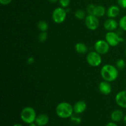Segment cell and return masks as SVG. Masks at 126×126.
<instances>
[{
  "mask_svg": "<svg viewBox=\"0 0 126 126\" xmlns=\"http://www.w3.org/2000/svg\"><path fill=\"white\" fill-rule=\"evenodd\" d=\"M38 126V125H37L36 123H31V124H29V126Z\"/></svg>",
  "mask_w": 126,
  "mask_h": 126,
  "instance_id": "cell-30",
  "label": "cell"
},
{
  "mask_svg": "<svg viewBox=\"0 0 126 126\" xmlns=\"http://www.w3.org/2000/svg\"><path fill=\"white\" fill-rule=\"evenodd\" d=\"M126 65V62L124 59H119L116 63V66L118 70H123L125 68Z\"/></svg>",
  "mask_w": 126,
  "mask_h": 126,
  "instance_id": "cell-21",
  "label": "cell"
},
{
  "mask_svg": "<svg viewBox=\"0 0 126 126\" xmlns=\"http://www.w3.org/2000/svg\"><path fill=\"white\" fill-rule=\"evenodd\" d=\"M106 12H107V10L105 9V7L101 5H98V6H95L92 15L97 17H102L105 16Z\"/></svg>",
  "mask_w": 126,
  "mask_h": 126,
  "instance_id": "cell-16",
  "label": "cell"
},
{
  "mask_svg": "<svg viewBox=\"0 0 126 126\" xmlns=\"http://www.w3.org/2000/svg\"><path fill=\"white\" fill-rule=\"evenodd\" d=\"M87 108V104L83 100H79L75 103L73 106L74 113L76 114H79L84 113Z\"/></svg>",
  "mask_w": 126,
  "mask_h": 126,
  "instance_id": "cell-12",
  "label": "cell"
},
{
  "mask_svg": "<svg viewBox=\"0 0 126 126\" xmlns=\"http://www.w3.org/2000/svg\"><path fill=\"white\" fill-rule=\"evenodd\" d=\"M86 60L89 65L97 67L102 63V59L101 55L96 51H91L88 53L86 57Z\"/></svg>",
  "mask_w": 126,
  "mask_h": 126,
  "instance_id": "cell-6",
  "label": "cell"
},
{
  "mask_svg": "<svg viewBox=\"0 0 126 126\" xmlns=\"http://www.w3.org/2000/svg\"><path fill=\"white\" fill-rule=\"evenodd\" d=\"M75 16L78 19L83 20L85 19V18H86L87 16H86V13L84 11H83L82 9H78L75 12Z\"/></svg>",
  "mask_w": 126,
  "mask_h": 126,
  "instance_id": "cell-19",
  "label": "cell"
},
{
  "mask_svg": "<svg viewBox=\"0 0 126 126\" xmlns=\"http://www.w3.org/2000/svg\"><path fill=\"white\" fill-rule=\"evenodd\" d=\"M12 0H0V3L2 5H8L12 2Z\"/></svg>",
  "mask_w": 126,
  "mask_h": 126,
  "instance_id": "cell-27",
  "label": "cell"
},
{
  "mask_svg": "<svg viewBox=\"0 0 126 126\" xmlns=\"http://www.w3.org/2000/svg\"><path fill=\"white\" fill-rule=\"evenodd\" d=\"M123 121H124V123H125L126 124V115H125L124 116V118H123Z\"/></svg>",
  "mask_w": 126,
  "mask_h": 126,
  "instance_id": "cell-32",
  "label": "cell"
},
{
  "mask_svg": "<svg viewBox=\"0 0 126 126\" xmlns=\"http://www.w3.org/2000/svg\"><path fill=\"white\" fill-rule=\"evenodd\" d=\"M95 6V5L92 4H91L88 5V6L87 7V12L88 13V14L92 15Z\"/></svg>",
  "mask_w": 126,
  "mask_h": 126,
  "instance_id": "cell-25",
  "label": "cell"
},
{
  "mask_svg": "<svg viewBox=\"0 0 126 126\" xmlns=\"http://www.w3.org/2000/svg\"><path fill=\"white\" fill-rule=\"evenodd\" d=\"M49 121V118L47 114H40L38 115L36 118L34 123L38 126H45L48 124Z\"/></svg>",
  "mask_w": 126,
  "mask_h": 126,
  "instance_id": "cell-14",
  "label": "cell"
},
{
  "mask_svg": "<svg viewBox=\"0 0 126 126\" xmlns=\"http://www.w3.org/2000/svg\"><path fill=\"white\" fill-rule=\"evenodd\" d=\"M94 49L95 51L98 52L100 55H105L109 52L110 46L106 40L99 39L95 43Z\"/></svg>",
  "mask_w": 126,
  "mask_h": 126,
  "instance_id": "cell-8",
  "label": "cell"
},
{
  "mask_svg": "<svg viewBox=\"0 0 126 126\" xmlns=\"http://www.w3.org/2000/svg\"><path fill=\"white\" fill-rule=\"evenodd\" d=\"M119 27L121 30L126 32V15L120 18L119 21Z\"/></svg>",
  "mask_w": 126,
  "mask_h": 126,
  "instance_id": "cell-20",
  "label": "cell"
},
{
  "mask_svg": "<svg viewBox=\"0 0 126 126\" xmlns=\"http://www.w3.org/2000/svg\"><path fill=\"white\" fill-rule=\"evenodd\" d=\"M106 126H118L116 123H114V122H110V123H108V124L106 125Z\"/></svg>",
  "mask_w": 126,
  "mask_h": 126,
  "instance_id": "cell-29",
  "label": "cell"
},
{
  "mask_svg": "<svg viewBox=\"0 0 126 126\" xmlns=\"http://www.w3.org/2000/svg\"><path fill=\"white\" fill-rule=\"evenodd\" d=\"M85 25L90 30H96L100 25V21L98 17L94 15L88 14L84 19Z\"/></svg>",
  "mask_w": 126,
  "mask_h": 126,
  "instance_id": "cell-7",
  "label": "cell"
},
{
  "mask_svg": "<svg viewBox=\"0 0 126 126\" xmlns=\"http://www.w3.org/2000/svg\"><path fill=\"white\" fill-rule=\"evenodd\" d=\"M115 101L119 107L126 108V90L118 92L115 97Z\"/></svg>",
  "mask_w": 126,
  "mask_h": 126,
  "instance_id": "cell-10",
  "label": "cell"
},
{
  "mask_svg": "<svg viewBox=\"0 0 126 126\" xmlns=\"http://www.w3.org/2000/svg\"><path fill=\"white\" fill-rule=\"evenodd\" d=\"M59 2L62 7L66 8L70 4V0H59Z\"/></svg>",
  "mask_w": 126,
  "mask_h": 126,
  "instance_id": "cell-23",
  "label": "cell"
},
{
  "mask_svg": "<svg viewBox=\"0 0 126 126\" xmlns=\"http://www.w3.org/2000/svg\"><path fill=\"white\" fill-rule=\"evenodd\" d=\"M98 89L102 94L107 95L110 94L111 92V85L110 83V82L103 80V81L100 82L99 85H98Z\"/></svg>",
  "mask_w": 126,
  "mask_h": 126,
  "instance_id": "cell-11",
  "label": "cell"
},
{
  "mask_svg": "<svg viewBox=\"0 0 126 126\" xmlns=\"http://www.w3.org/2000/svg\"><path fill=\"white\" fill-rule=\"evenodd\" d=\"M124 113L121 110H116L111 114V119L113 122H119L124 118Z\"/></svg>",
  "mask_w": 126,
  "mask_h": 126,
  "instance_id": "cell-15",
  "label": "cell"
},
{
  "mask_svg": "<svg viewBox=\"0 0 126 126\" xmlns=\"http://www.w3.org/2000/svg\"><path fill=\"white\" fill-rule=\"evenodd\" d=\"M75 50L78 54H84L87 52L88 50V48L84 43H78L75 45Z\"/></svg>",
  "mask_w": 126,
  "mask_h": 126,
  "instance_id": "cell-17",
  "label": "cell"
},
{
  "mask_svg": "<svg viewBox=\"0 0 126 126\" xmlns=\"http://www.w3.org/2000/svg\"><path fill=\"white\" fill-rule=\"evenodd\" d=\"M105 40L110 46L116 47L124 41L123 37L119 33L114 32H108L105 34Z\"/></svg>",
  "mask_w": 126,
  "mask_h": 126,
  "instance_id": "cell-4",
  "label": "cell"
},
{
  "mask_svg": "<svg viewBox=\"0 0 126 126\" xmlns=\"http://www.w3.org/2000/svg\"><path fill=\"white\" fill-rule=\"evenodd\" d=\"M34 62V59L33 57H30L28 58V60H27V63H28V64H30H30H33Z\"/></svg>",
  "mask_w": 126,
  "mask_h": 126,
  "instance_id": "cell-28",
  "label": "cell"
},
{
  "mask_svg": "<svg viewBox=\"0 0 126 126\" xmlns=\"http://www.w3.org/2000/svg\"><path fill=\"white\" fill-rule=\"evenodd\" d=\"M37 27L38 28L41 32H47L49 28V25L47 22L44 20H41L38 22L37 23Z\"/></svg>",
  "mask_w": 126,
  "mask_h": 126,
  "instance_id": "cell-18",
  "label": "cell"
},
{
  "mask_svg": "<svg viewBox=\"0 0 126 126\" xmlns=\"http://www.w3.org/2000/svg\"><path fill=\"white\" fill-rule=\"evenodd\" d=\"M71 121L73 122V123L76 124H79L81 123V119L79 117L75 116H72L71 117Z\"/></svg>",
  "mask_w": 126,
  "mask_h": 126,
  "instance_id": "cell-24",
  "label": "cell"
},
{
  "mask_svg": "<svg viewBox=\"0 0 126 126\" xmlns=\"http://www.w3.org/2000/svg\"><path fill=\"white\" fill-rule=\"evenodd\" d=\"M49 1H50V2H52V3H55V2H57V1H59V0H49Z\"/></svg>",
  "mask_w": 126,
  "mask_h": 126,
  "instance_id": "cell-31",
  "label": "cell"
},
{
  "mask_svg": "<svg viewBox=\"0 0 126 126\" xmlns=\"http://www.w3.org/2000/svg\"><path fill=\"white\" fill-rule=\"evenodd\" d=\"M67 16V11L65 8L59 7L55 8L53 11L52 18L55 23L60 24L65 20Z\"/></svg>",
  "mask_w": 126,
  "mask_h": 126,
  "instance_id": "cell-5",
  "label": "cell"
},
{
  "mask_svg": "<svg viewBox=\"0 0 126 126\" xmlns=\"http://www.w3.org/2000/svg\"><path fill=\"white\" fill-rule=\"evenodd\" d=\"M120 13V7L116 5H112L107 9L106 14L109 18H114L118 17Z\"/></svg>",
  "mask_w": 126,
  "mask_h": 126,
  "instance_id": "cell-13",
  "label": "cell"
},
{
  "mask_svg": "<svg viewBox=\"0 0 126 126\" xmlns=\"http://www.w3.org/2000/svg\"><path fill=\"white\" fill-rule=\"evenodd\" d=\"M125 55H126V50H125Z\"/></svg>",
  "mask_w": 126,
  "mask_h": 126,
  "instance_id": "cell-34",
  "label": "cell"
},
{
  "mask_svg": "<svg viewBox=\"0 0 126 126\" xmlns=\"http://www.w3.org/2000/svg\"><path fill=\"white\" fill-rule=\"evenodd\" d=\"M13 126H23L21 125V124H14Z\"/></svg>",
  "mask_w": 126,
  "mask_h": 126,
  "instance_id": "cell-33",
  "label": "cell"
},
{
  "mask_svg": "<svg viewBox=\"0 0 126 126\" xmlns=\"http://www.w3.org/2000/svg\"><path fill=\"white\" fill-rule=\"evenodd\" d=\"M56 114L59 118L63 119L71 118L74 113L73 106L66 102H60L56 107Z\"/></svg>",
  "mask_w": 126,
  "mask_h": 126,
  "instance_id": "cell-2",
  "label": "cell"
},
{
  "mask_svg": "<svg viewBox=\"0 0 126 126\" xmlns=\"http://www.w3.org/2000/svg\"><path fill=\"white\" fill-rule=\"evenodd\" d=\"M36 113L35 110L31 107H27L23 108L20 113L21 119L27 124L34 123L36 118Z\"/></svg>",
  "mask_w": 126,
  "mask_h": 126,
  "instance_id": "cell-3",
  "label": "cell"
},
{
  "mask_svg": "<svg viewBox=\"0 0 126 126\" xmlns=\"http://www.w3.org/2000/svg\"><path fill=\"white\" fill-rule=\"evenodd\" d=\"M119 23H118L114 18H109L105 21L103 23V27L108 32H114L118 28Z\"/></svg>",
  "mask_w": 126,
  "mask_h": 126,
  "instance_id": "cell-9",
  "label": "cell"
},
{
  "mask_svg": "<svg viewBox=\"0 0 126 126\" xmlns=\"http://www.w3.org/2000/svg\"><path fill=\"white\" fill-rule=\"evenodd\" d=\"M100 75L103 80L111 82L114 81L118 78L119 72L116 66L111 64H106L101 68Z\"/></svg>",
  "mask_w": 126,
  "mask_h": 126,
  "instance_id": "cell-1",
  "label": "cell"
},
{
  "mask_svg": "<svg viewBox=\"0 0 126 126\" xmlns=\"http://www.w3.org/2000/svg\"><path fill=\"white\" fill-rule=\"evenodd\" d=\"M48 37V34L47 32H42L38 36V39L40 42L43 43L47 40Z\"/></svg>",
  "mask_w": 126,
  "mask_h": 126,
  "instance_id": "cell-22",
  "label": "cell"
},
{
  "mask_svg": "<svg viewBox=\"0 0 126 126\" xmlns=\"http://www.w3.org/2000/svg\"><path fill=\"white\" fill-rule=\"evenodd\" d=\"M118 4L121 8L126 9V0H118Z\"/></svg>",
  "mask_w": 126,
  "mask_h": 126,
  "instance_id": "cell-26",
  "label": "cell"
}]
</instances>
